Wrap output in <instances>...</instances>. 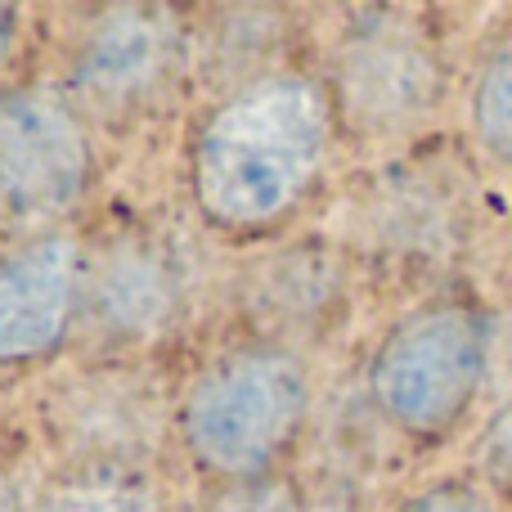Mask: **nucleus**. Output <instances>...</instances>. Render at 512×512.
I'll return each instance as SVG.
<instances>
[{
	"label": "nucleus",
	"instance_id": "obj_5",
	"mask_svg": "<svg viewBox=\"0 0 512 512\" xmlns=\"http://www.w3.org/2000/svg\"><path fill=\"white\" fill-rule=\"evenodd\" d=\"M77 301V248L41 239L0 265V360H27L59 342Z\"/></svg>",
	"mask_w": 512,
	"mask_h": 512
},
{
	"label": "nucleus",
	"instance_id": "obj_7",
	"mask_svg": "<svg viewBox=\"0 0 512 512\" xmlns=\"http://www.w3.org/2000/svg\"><path fill=\"white\" fill-rule=\"evenodd\" d=\"M167 59V32L149 14H113L81 54V81L95 95H131Z\"/></svg>",
	"mask_w": 512,
	"mask_h": 512
},
{
	"label": "nucleus",
	"instance_id": "obj_4",
	"mask_svg": "<svg viewBox=\"0 0 512 512\" xmlns=\"http://www.w3.org/2000/svg\"><path fill=\"white\" fill-rule=\"evenodd\" d=\"M86 185V135L45 90L0 99V225L36 230L63 216Z\"/></svg>",
	"mask_w": 512,
	"mask_h": 512
},
{
	"label": "nucleus",
	"instance_id": "obj_6",
	"mask_svg": "<svg viewBox=\"0 0 512 512\" xmlns=\"http://www.w3.org/2000/svg\"><path fill=\"white\" fill-rule=\"evenodd\" d=\"M346 104L369 126H400L418 117L436 95V63L423 41L400 27H378L351 41L342 59Z\"/></svg>",
	"mask_w": 512,
	"mask_h": 512
},
{
	"label": "nucleus",
	"instance_id": "obj_12",
	"mask_svg": "<svg viewBox=\"0 0 512 512\" xmlns=\"http://www.w3.org/2000/svg\"><path fill=\"white\" fill-rule=\"evenodd\" d=\"M396 512H495V504H490L477 486L445 481V486H432V490H423V495H414L409 504H400Z\"/></svg>",
	"mask_w": 512,
	"mask_h": 512
},
{
	"label": "nucleus",
	"instance_id": "obj_2",
	"mask_svg": "<svg viewBox=\"0 0 512 512\" xmlns=\"http://www.w3.org/2000/svg\"><path fill=\"white\" fill-rule=\"evenodd\" d=\"M490 369V324L477 306L418 310L387 337L373 364L378 405L409 432H445L472 409Z\"/></svg>",
	"mask_w": 512,
	"mask_h": 512
},
{
	"label": "nucleus",
	"instance_id": "obj_8",
	"mask_svg": "<svg viewBox=\"0 0 512 512\" xmlns=\"http://www.w3.org/2000/svg\"><path fill=\"white\" fill-rule=\"evenodd\" d=\"M95 297L99 315L113 328L144 333V328H158L176 306V270L153 248H126L104 265Z\"/></svg>",
	"mask_w": 512,
	"mask_h": 512
},
{
	"label": "nucleus",
	"instance_id": "obj_13",
	"mask_svg": "<svg viewBox=\"0 0 512 512\" xmlns=\"http://www.w3.org/2000/svg\"><path fill=\"white\" fill-rule=\"evenodd\" d=\"M9 41H14V14L0 5V63H5V54H9Z\"/></svg>",
	"mask_w": 512,
	"mask_h": 512
},
{
	"label": "nucleus",
	"instance_id": "obj_10",
	"mask_svg": "<svg viewBox=\"0 0 512 512\" xmlns=\"http://www.w3.org/2000/svg\"><path fill=\"white\" fill-rule=\"evenodd\" d=\"M477 463H481L490 486H499L504 495H512V396L499 405V414L490 418L486 432H481Z\"/></svg>",
	"mask_w": 512,
	"mask_h": 512
},
{
	"label": "nucleus",
	"instance_id": "obj_9",
	"mask_svg": "<svg viewBox=\"0 0 512 512\" xmlns=\"http://www.w3.org/2000/svg\"><path fill=\"white\" fill-rule=\"evenodd\" d=\"M472 131L490 158L512 167V41L490 54L472 86Z\"/></svg>",
	"mask_w": 512,
	"mask_h": 512
},
{
	"label": "nucleus",
	"instance_id": "obj_3",
	"mask_svg": "<svg viewBox=\"0 0 512 512\" xmlns=\"http://www.w3.org/2000/svg\"><path fill=\"white\" fill-rule=\"evenodd\" d=\"M306 414V373L279 351H239L198 378L185 405L189 450L216 472H256Z\"/></svg>",
	"mask_w": 512,
	"mask_h": 512
},
{
	"label": "nucleus",
	"instance_id": "obj_1",
	"mask_svg": "<svg viewBox=\"0 0 512 512\" xmlns=\"http://www.w3.org/2000/svg\"><path fill=\"white\" fill-rule=\"evenodd\" d=\"M328 149V104L301 77H270L239 90L198 140V198L230 225L279 216L315 180Z\"/></svg>",
	"mask_w": 512,
	"mask_h": 512
},
{
	"label": "nucleus",
	"instance_id": "obj_11",
	"mask_svg": "<svg viewBox=\"0 0 512 512\" xmlns=\"http://www.w3.org/2000/svg\"><path fill=\"white\" fill-rule=\"evenodd\" d=\"M45 512H158L140 490L126 486H86V490H68L59 495Z\"/></svg>",
	"mask_w": 512,
	"mask_h": 512
}]
</instances>
